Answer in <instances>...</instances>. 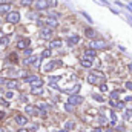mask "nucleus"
<instances>
[{"label":"nucleus","mask_w":132,"mask_h":132,"mask_svg":"<svg viewBox=\"0 0 132 132\" xmlns=\"http://www.w3.org/2000/svg\"><path fill=\"white\" fill-rule=\"evenodd\" d=\"M83 101V97H80V95H71L69 98H68V104H71V106H77V104H80Z\"/></svg>","instance_id":"f03ea898"},{"label":"nucleus","mask_w":132,"mask_h":132,"mask_svg":"<svg viewBox=\"0 0 132 132\" xmlns=\"http://www.w3.org/2000/svg\"><path fill=\"white\" fill-rule=\"evenodd\" d=\"M52 35V29L51 28H43L42 31H40V37L42 38H49Z\"/></svg>","instance_id":"20e7f679"},{"label":"nucleus","mask_w":132,"mask_h":132,"mask_svg":"<svg viewBox=\"0 0 132 132\" xmlns=\"http://www.w3.org/2000/svg\"><path fill=\"white\" fill-rule=\"evenodd\" d=\"M95 49H86L85 51V57H88V59H92V57H95Z\"/></svg>","instance_id":"f8f14e48"},{"label":"nucleus","mask_w":132,"mask_h":132,"mask_svg":"<svg viewBox=\"0 0 132 132\" xmlns=\"http://www.w3.org/2000/svg\"><path fill=\"white\" fill-rule=\"evenodd\" d=\"M78 42H80V37H78V35H72V37L68 40V45L72 46V45H75V43H78Z\"/></svg>","instance_id":"9b49d317"},{"label":"nucleus","mask_w":132,"mask_h":132,"mask_svg":"<svg viewBox=\"0 0 132 132\" xmlns=\"http://www.w3.org/2000/svg\"><path fill=\"white\" fill-rule=\"evenodd\" d=\"M8 59L11 60V63H17V62H19V59H17V54H14V52H12V54H11Z\"/></svg>","instance_id":"f3484780"},{"label":"nucleus","mask_w":132,"mask_h":132,"mask_svg":"<svg viewBox=\"0 0 132 132\" xmlns=\"http://www.w3.org/2000/svg\"><path fill=\"white\" fill-rule=\"evenodd\" d=\"M106 132H114V129H108Z\"/></svg>","instance_id":"c9c22d12"},{"label":"nucleus","mask_w":132,"mask_h":132,"mask_svg":"<svg viewBox=\"0 0 132 132\" xmlns=\"http://www.w3.org/2000/svg\"><path fill=\"white\" fill-rule=\"evenodd\" d=\"M100 91H101V92H106V91H108V86H106L104 83H101V85H100Z\"/></svg>","instance_id":"5701e85b"},{"label":"nucleus","mask_w":132,"mask_h":132,"mask_svg":"<svg viewBox=\"0 0 132 132\" xmlns=\"http://www.w3.org/2000/svg\"><path fill=\"white\" fill-rule=\"evenodd\" d=\"M5 12L9 14V5L8 3L6 5H0V14H5Z\"/></svg>","instance_id":"4468645a"},{"label":"nucleus","mask_w":132,"mask_h":132,"mask_svg":"<svg viewBox=\"0 0 132 132\" xmlns=\"http://www.w3.org/2000/svg\"><path fill=\"white\" fill-rule=\"evenodd\" d=\"M17 132H29V131H26V129H19Z\"/></svg>","instance_id":"473e14b6"},{"label":"nucleus","mask_w":132,"mask_h":132,"mask_svg":"<svg viewBox=\"0 0 132 132\" xmlns=\"http://www.w3.org/2000/svg\"><path fill=\"white\" fill-rule=\"evenodd\" d=\"M68 128L72 129V128H74V123H72V121H68Z\"/></svg>","instance_id":"c85d7f7f"},{"label":"nucleus","mask_w":132,"mask_h":132,"mask_svg":"<svg viewBox=\"0 0 132 132\" xmlns=\"http://www.w3.org/2000/svg\"><path fill=\"white\" fill-rule=\"evenodd\" d=\"M48 6H49L48 0H37V3H35V8L37 9H46Z\"/></svg>","instance_id":"423d86ee"},{"label":"nucleus","mask_w":132,"mask_h":132,"mask_svg":"<svg viewBox=\"0 0 132 132\" xmlns=\"http://www.w3.org/2000/svg\"><path fill=\"white\" fill-rule=\"evenodd\" d=\"M31 92L32 94H43V88H32Z\"/></svg>","instance_id":"a211bd4d"},{"label":"nucleus","mask_w":132,"mask_h":132,"mask_svg":"<svg viewBox=\"0 0 132 132\" xmlns=\"http://www.w3.org/2000/svg\"><path fill=\"white\" fill-rule=\"evenodd\" d=\"M80 63H81L83 68H91V66H92V60H91V59H81Z\"/></svg>","instance_id":"9d476101"},{"label":"nucleus","mask_w":132,"mask_h":132,"mask_svg":"<svg viewBox=\"0 0 132 132\" xmlns=\"http://www.w3.org/2000/svg\"><path fill=\"white\" fill-rule=\"evenodd\" d=\"M60 65H62V62H60V60H57V62H51V63H48V65H46L45 69H46V71H51V69H54V68H59Z\"/></svg>","instance_id":"6e6552de"},{"label":"nucleus","mask_w":132,"mask_h":132,"mask_svg":"<svg viewBox=\"0 0 132 132\" xmlns=\"http://www.w3.org/2000/svg\"><path fill=\"white\" fill-rule=\"evenodd\" d=\"M26 112H28L29 115H37V114H38V112H37V108H34V106H29V104L26 106Z\"/></svg>","instance_id":"ddd939ff"},{"label":"nucleus","mask_w":132,"mask_h":132,"mask_svg":"<svg viewBox=\"0 0 132 132\" xmlns=\"http://www.w3.org/2000/svg\"><path fill=\"white\" fill-rule=\"evenodd\" d=\"M0 38H3V32L2 31H0Z\"/></svg>","instance_id":"72a5a7b5"},{"label":"nucleus","mask_w":132,"mask_h":132,"mask_svg":"<svg viewBox=\"0 0 132 132\" xmlns=\"http://www.w3.org/2000/svg\"><path fill=\"white\" fill-rule=\"evenodd\" d=\"M60 132H69V131H60Z\"/></svg>","instance_id":"e433bc0d"},{"label":"nucleus","mask_w":132,"mask_h":132,"mask_svg":"<svg viewBox=\"0 0 132 132\" xmlns=\"http://www.w3.org/2000/svg\"><path fill=\"white\" fill-rule=\"evenodd\" d=\"M0 132H6V131H5V129H3V128H0Z\"/></svg>","instance_id":"f704fd0d"},{"label":"nucleus","mask_w":132,"mask_h":132,"mask_svg":"<svg viewBox=\"0 0 132 132\" xmlns=\"http://www.w3.org/2000/svg\"><path fill=\"white\" fill-rule=\"evenodd\" d=\"M86 35H88V37L91 38V37H94V35H95V32H94L92 29H86Z\"/></svg>","instance_id":"4be33fe9"},{"label":"nucleus","mask_w":132,"mask_h":132,"mask_svg":"<svg viewBox=\"0 0 132 132\" xmlns=\"http://www.w3.org/2000/svg\"><path fill=\"white\" fill-rule=\"evenodd\" d=\"M62 46V42L60 40H54V42H51V48H60Z\"/></svg>","instance_id":"dca6fc26"},{"label":"nucleus","mask_w":132,"mask_h":132,"mask_svg":"<svg viewBox=\"0 0 132 132\" xmlns=\"http://www.w3.org/2000/svg\"><path fill=\"white\" fill-rule=\"evenodd\" d=\"M118 94H120L118 91H115V92H112V94H111V98H112V100H117V97H118Z\"/></svg>","instance_id":"b1692460"},{"label":"nucleus","mask_w":132,"mask_h":132,"mask_svg":"<svg viewBox=\"0 0 132 132\" xmlns=\"http://www.w3.org/2000/svg\"><path fill=\"white\" fill-rule=\"evenodd\" d=\"M20 3H22L23 6H29V5H32V0H22Z\"/></svg>","instance_id":"412c9836"},{"label":"nucleus","mask_w":132,"mask_h":132,"mask_svg":"<svg viewBox=\"0 0 132 132\" xmlns=\"http://www.w3.org/2000/svg\"><path fill=\"white\" fill-rule=\"evenodd\" d=\"M94 98L97 100V101H104V98H103L101 95H94Z\"/></svg>","instance_id":"a878e982"},{"label":"nucleus","mask_w":132,"mask_h":132,"mask_svg":"<svg viewBox=\"0 0 132 132\" xmlns=\"http://www.w3.org/2000/svg\"><path fill=\"white\" fill-rule=\"evenodd\" d=\"M126 88H128V89H131V91H132V81H128V83H126Z\"/></svg>","instance_id":"bb28decb"},{"label":"nucleus","mask_w":132,"mask_h":132,"mask_svg":"<svg viewBox=\"0 0 132 132\" xmlns=\"http://www.w3.org/2000/svg\"><path fill=\"white\" fill-rule=\"evenodd\" d=\"M49 55H51V51H49V49H46V51L42 52V59H46V57H49Z\"/></svg>","instance_id":"6ab92c4d"},{"label":"nucleus","mask_w":132,"mask_h":132,"mask_svg":"<svg viewBox=\"0 0 132 132\" xmlns=\"http://www.w3.org/2000/svg\"><path fill=\"white\" fill-rule=\"evenodd\" d=\"M46 23H48L51 28H52V26H57V20H55V19H48V20H46Z\"/></svg>","instance_id":"2eb2a0df"},{"label":"nucleus","mask_w":132,"mask_h":132,"mask_svg":"<svg viewBox=\"0 0 132 132\" xmlns=\"http://www.w3.org/2000/svg\"><path fill=\"white\" fill-rule=\"evenodd\" d=\"M48 3H49V6H55L57 5V0H48Z\"/></svg>","instance_id":"393cba45"},{"label":"nucleus","mask_w":132,"mask_h":132,"mask_svg":"<svg viewBox=\"0 0 132 132\" xmlns=\"http://www.w3.org/2000/svg\"><path fill=\"white\" fill-rule=\"evenodd\" d=\"M19 20H20V14L17 11H12L6 15V22H9V23H17Z\"/></svg>","instance_id":"f257e3e1"},{"label":"nucleus","mask_w":132,"mask_h":132,"mask_svg":"<svg viewBox=\"0 0 132 132\" xmlns=\"http://www.w3.org/2000/svg\"><path fill=\"white\" fill-rule=\"evenodd\" d=\"M104 42L103 40H97V42H91V48L92 49H97V48H104Z\"/></svg>","instance_id":"0eeeda50"},{"label":"nucleus","mask_w":132,"mask_h":132,"mask_svg":"<svg viewBox=\"0 0 132 132\" xmlns=\"http://www.w3.org/2000/svg\"><path fill=\"white\" fill-rule=\"evenodd\" d=\"M115 108H117V109H123V108H125V103H121V101H115Z\"/></svg>","instance_id":"aec40b11"},{"label":"nucleus","mask_w":132,"mask_h":132,"mask_svg":"<svg viewBox=\"0 0 132 132\" xmlns=\"http://www.w3.org/2000/svg\"><path fill=\"white\" fill-rule=\"evenodd\" d=\"M92 132H103V129H101V128H98V129H94Z\"/></svg>","instance_id":"7c9ffc66"},{"label":"nucleus","mask_w":132,"mask_h":132,"mask_svg":"<svg viewBox=\"0 0 132 132\" xmlns=\"http://www.w3.org/2000/svg\"><path fill=\"white\" fill-rule=\"evenodd\" d=\"M25 54H26V55H31V54H32V51H31V49H25Z\"/></svg>","instance_id":"cd10ccee"},{"label":"nucleus","mask_w":132,"mask_h":132,"mask_svg":"<svg viewBox=\"0 0 132 132\" xmlns=\"http://www.w3.org/2000/svg\"><path fill=\"white\" fill-rule=\"evenodd\" d=\"M6 2H8V0H0V5H3V3L6 5Z\"/></svg>","instance_id":"2f4dec72"},{"label":"nucleus","mask_w":132,"mask_h":132,"mask_svg":"<svg viewBox=\"0 0 132 132\" xmlns=\"http://www.w3.org/2000/svg\"><path fill=\"white\" fill-rule=\"evenodd\" d=\"M6 86L11 88V89H14V88L19 86V81H17V80H6Z\"/></svg>","instance_id":"1a4fd4ad"},{"label":"nucleus","mask_w":132,"mask_h":132,"mask_svg":"<svg viewBox=\"0 0 132 132\" xmlns=\"http://www.w3.org/2000/svg\"><path fill=\"white\" fill-rule=\"evenodd\" d=\"M0 103H2L3 106H8V101H5V100H0Z\"/></svg>","instance_id":"c756f323"},{"label":"nucleus","mask_w":132,"mask_h":132,"mask_svg":"<svg viewBox=\"0 0 132 132\" xmlns=\"http://www.w3.org/2000/svg\"><path fill=\"white\" fill-rule=\"evenodd\" d=\"M15 121H17V125H20V126H25L26 123H28V118L25 117V115H15Z\"/></svg>","instance_id":"39448f33"},{"label":"nucleus","mask_w":132,"mask_h":132,"mask_svg":"<svg viewBox=\"0 0 132 132\" xmlns=\"http://www.w3.org/2000/svg\"><path fill=\"white\" fill-rule=\"evenodd\" d=\"M29 46V38H23L20 42H17V49H26Z\"/></svg>","instance_id":"7ed1b4c3"}]
</instances>
